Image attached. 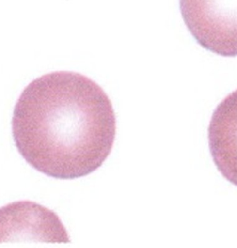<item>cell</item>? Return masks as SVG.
<instances>
[{"label":"cell","instance_id":"obj_1","mask_svg":"<svg viewBox=\"0 0 237 248\" xmlns=\"http://www.w3.org/2000/svg\"><path fill=\"white\" fill-rule=\"evenodd\" d=\"M12 130L31 166L52 178L74 179L98 169L110 155L116 116L100 85L81 74L60 71L23 90Z\"/></svg>","mask_w":237,"mask_h":248},{"label":"cell","instance_id":"obj_2","mask_svg":"<svg viewBox=\"0 0 237 248\" xmlns=\"http://www.w3.org/2000/svg\"><path fill=\"white\" fill-rule=\"evenodd\" d=\"M185 24L202 47L237 56V0H180Z\"/></svg>","mask_w":237,"mask_h":248},{"label":"cell","instance_id":"obj_3","mask_svg":"<svg viewBox=\"0 0 237 248\" xmlns=\"http://www.w3.org/2000/svg\"><path fill=\"white\" fill-rule=\"evenodd\" d=\"M37 241L68 242V233L52 210L30 201L0 209V242Z\"/></svg>","mask_w":237,"mask_h":248},{"label":"cell","instance_id":"obj_4","mask_svg":"<svg viewBox=\"0 0 237 248\" xmlns=\"http://www.w3.org/2000/svg\"><path fill=\"white\" fill-rule=\"evenodd\" d=\"M208 139L218 170L237 186V90L225 97L214 111Z\"/></svg>","mask_w":237,"mask_h":248}]
</instances>
